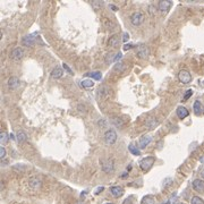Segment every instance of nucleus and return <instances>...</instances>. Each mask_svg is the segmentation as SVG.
Segmentation results:
<instances>
[{"instance_id": "f257e3e1", "label": "nucleus", "mask_w": 204, "mask_h": 204, "mask_svg": "<svg viewBox=\"0 0 204 204\" xmlns=\"http://www.w3.org/2000/svg\"><path fill=\"white\" fill-rule=\"evenodd\" d=\"M144 19H145V16H144V14L141 13V11H135V13H133V14L130 15V23H132L134 26L141 25V24L144 22Z\"/></svg>"}, {"instance_id": "f03ea898", "label": "nucleus", "mask_w": 204, "mask_h": 204, "mask_svg": "<svg viewBox=\"0 0 204 204\" xmlns=\"http://www.w3.org/2000/svg\"><path fill=\"white\" fill-rule=\"evenodd\" d=\"M154 161H155V158L154 157H146L143 160H141L140 162V167L143 171H147L151 169V167L154 165Z\"/></svg>"}, {"instance_id": "7ed1b4c3", "label": "nucleus", "mask_w": 204, "mask_h": 204, "mask_svg": "<svg viewBox=\"0 0 204 204\" xmlns=\"http://www.w3.org/2000/svg\"><path fill=\"white\" fill-rule=\"evenodd\" d=\"M117 141V133L114 129H109L104 133V142L108 145H112L115 144Z\"/></svg>"}, {"instance_id": "20e7f679", "label": "nucleus", "mask_w": 204, "mask_h": 204, "mask_svg": "<svg viewBox=\"0 0 204 204\" xmlns=\"http://www.w3.org/2000/svg\"><path fill=\"white\" fill-rule=\"evenodd\" d=\"M178 80H179V82L183 83V84H188V83L192 82V75L189 74L188 70L183 69V70H180L179 74H178Z\"/></svg>"}, {"instance_id": "39448f33", "label": "nucleus", "mask_w": 204, "mask_h": 204, "mask_svg": "<svg viewBox=\"0 0 204 204\" xmlns=\"http://www.w3.org/2000/svg\"><path fill=\"white\" fill-rule=\"evenodd\" d=\"M136 54H137V56L141 59H147L148 58V55H150V50H148V48L146 47L145 44H141V45L137 47Z\"/></svg>"}, {"instance_id": "423d86ee", "label": "nucleus", "mask_w": 204, "mask_h": 204, "mask_svg": "<svg viewBox=\"0 0 204 204\" xmlns=\"http://www.w3.org/2000/svg\"><path fill=\"white\" fill-rule=\"evenodd\" d=\"M111 94V90L107 85H101L98 88V98L99 99H107Z\"/></svg>"}, {"instance_id": "0eeeda50", "label": "nucleus", "mask_w": 204, "mask_h": 204, "mask_svg": "<svg viewBox=\"0 0 204 204\" xmlns=\"http://www.w3.org/2000/svg\"><path fill=\"white\" fill-rule=\"evenodd\" d=\"M101 167H102V170L106 173V174H110L114 171L115 169V166H114V162L112 160H102L101 162Z\"/></svg>"}, {"instance_id": "6e6552de", "label": "nucleus", "mask_w": 204, "mask_h": 204, "mask_svg": "<svg viewBox=\"0 0 204 204\" xmlns=\"http://www.w3.org/2000/svg\"><path fill=\"white\" fill-rule=\"evenodd\" d=\"M23 57H24V51L22 48H15L10 54V58L15 61H19Z\"/></svg>"}, {"instance_id": "1a4fd4ad", "label": "nucleus", "mask_w": 204, "mask_h": 204, "mask_svg": "<svg viewBox=\"0 0 204 204\" xmlns=\"http://www.w3.org/2000/svg\"><path fill=\"white\" fill-rule=\"evenodd\" d=\"M171 5H173L171 1H169V0H162V1H159V3H158V9H159L160 11H162V13H166V11H168V10L170 9Z\"/></svg>"}, {"instance_id": "9d476101", "label": "nucleus", "mask_w": 204, "mask_h": 204, "mask_svg": "<svg viewBox=\"0 0 204 204\" xmlns=\"http://www.w3.org/2000/svg\"><path fill=\"white\" fill-rule=\"evenodd\" d=\"M193 188H194V191H196L199 193H204V180L195 179L193 181Z\"/></svg>"}, {"instance_id": "9b49d317", "label": "nucleus", "mask_w": 204, "mask_h": 204, "mask_svg": "<svg viewBox=\"0 0 204 204\" xmlns=\"http://www.w3.org/2000/svg\"><path fill=\"white\" fill-rule=\"evenodd\" d=\"M41 179L37 177H32L29 179V185L33 188V189H39L41 187Z\"/></svg>"}, {"instance_id": "f8f14e48", "label": "nucleus", "mask_w": 204, "mask_h": 204, "mask_svg": "<svg viewBox=\"0 0 204 204\" xmlns=\"http://www.w3.org/2000/svg\"><path fill=\"white\" fill-rule=\"evenodd\" d=\"M176 112H177V116H178L179 119H185L186 117H188V115H189L188 110L185 107H178L177 110H176Z\"/></svg>"}, {"instance_id": "ddd939ff", "label": "nucleus", "mask_w": 204, "mask_h": 204, "mask_svg": "<svg viewBox=\"0 0 204 204\" xmlns=\"http://www.w3.org/2000/svg\"><path fill=\"white\" fill-rule=\"evenodd\" d=\"M120 42H121L120 37H119L118 35H114V36L110 37L108 44H109V47H111V48H118V47L120 45Z\"/></svg>"}, {"instance_id": "4468645a", "label": "nucleus", "mask_w": 204, "mask_h": 204, "mask_svg": "<svg viewBox=\"0 0 204 204\" xmlns=\"http://www.w3.org/2000/svg\"><path fill=\"white\" fill-rule=\"evenodd\" d=\"M8 88H11V90H15V88H18V85H19V80L17 78V77H15V76H13V77H10L9 80H8Z\"/></svg>"}, {"instance_id": "2eb2a0df", "label": "nucleus", "mask_w": 204, "mask_h": 204, "mask_svg": "<svg viewBox=\"0 0 204 204\" xmlns=\"http://www.w3.org/2000/svg\"><path fill=\"white\" fill-rule=\"evenodd\" d=\"M110 192H111V194H112L115 197H120V196L124 194V189H122V187H120V186H112V187L110 188Z\"/></svg>"}, {"instance_id": "dca6fc26", "label": "nucleus", "mask_w": 204, "mask_h": 204, "mask_svg": "<svg viewBox=\"0 0 204 204\" xmlns=\"http://www.w3.org/2000/svg\"><path fill=\"white\" fill-rule=\"evenodd\" d=\"M22 43L24 45H26V47H33L35 44V39L33 37V35H27V36L23 37Z\"/></svg>"}, {"instance_id": "f3484780", "label": "nucleus", "mask_w": 204, "mask_h": 204, "mask_svg": "<svg viewBox=\"0 0 204 204\" xmlns=\"http://www.w3.org/2000/svg\"><path fill=\"white\" fill-rule=\"evenodd\" d=\"M145 124L148 129H154V128L159 125V120H158L157 118H148V119L146 120Z\"/></svg>"}, {"instance_id": "a211bd4d", "label": "nucleus", "mask_w": 204, "mask_h": 204, "mask_svg": "<svg viewBox=\"0 0 204 204\" xmlns=\"http://www.w3.org/2000/svg\"><path fill=\"white\" fill-rule=\"evenodd\" d=\"M151 141H152V138H151L150 135H144V136H142L141 140H140V147H142V148H143V147H146V146L151 143Z\"/></svg>"}, {"instance_id": "6ab92c4d", "label": "nucleus", "mask_w": 204, "mask_h": 204, "mask_svg": "<svg viewBox=\"0 0 204 204\" xmlns=\"http://www.w3.org/2000/svg\"><path fill=\"white\" fill-rule=\"evenodd\" d=\"M103 25H104V27L107 29H109V31H114V29H116L117 25L111 21V19H108V18H103Z\"/></svg>"}, {"instance_id": "aec40b11", "label": "nucleus", "mask_w": 204, "mask_h": 204, "mask_svg": "<svg viewBox=\"0 0 204 204\" xmlns=\"http://www.w3.org/2000/svg\"><path fill=\"white\" fill-rule=\"evenodd\" d=\"M193 109H194V112H195L196 115H201V114H203V111H204L203 106H202V103H201L200 101H195V102H194Z\"/></svg>"}, {"instance_id": "412c9836", "label": "nucleus", "mask_w": 204, "mask_h": 204, "mask_svg": "<svg viewBox=\"0 0 204 204\" xmlns=\"http://www.w3.org/2000/svg\"><path fill=\"white\" fill-rule=\"evenodd\" d=\"M62 74H64V72H62V69L60 68V67H56L52 72H51V77L52 78H60L61 76H62Z\"/></svg>"}, {"instance_id": "4be33fe9", "label": "nucleus", "mask_w": 204, "mask_h": 204, "mask_svg": "<svg viewBox=\"0 0 204 204\" xmlns=\"http://www.w3.org/2000/svg\"><path fill=\"white\" fill-rule=\"evenodd\" d=\"M86 76H90L91 78L95 80V81H100L102 78V74L100 72H91V73H86Z\"/></svg>"}, {"instance_id": "5701e85b", "label": "nucleus", "mask_w": 204, "mask_h": 204, "mask_svg": "<svg viewBox=\"0 0 204 204\" xmlns=\"http://www.w3.org/2000/svg\"><path fill=\"white\" fill-rule=\"evenodd\" d=\"M81 86L84 88H91L94 86V82L92 80H83L81 82Z\"/></svg>"}, {"instance_id": "b1692460", "label": "nucleus", "mask_w": 204, "mask_h": 204, "mask_svg": "<svg viewBox=\"0 0 204 204\" xmlns=\"http://www.w3.org/2000/svg\"><path fill=\"white\" fill-rule=\"evenodd\" d=\"M16 137H17V142H18V143H24V142L27 140V135H26V133H24V132H18Z\"/></svg>"}, {"instance_id": "393cba45", "label": "nucleus", "mask_w": 204, "mask_h": 204, "mask_svg": "<svg viewBox=\"0 0 204 204\" xmlns=\"http://www.w3.org/2000/svg\"><path fill=\"white\" fill-rule=\"evenodd\" d=\"M125 68H126V66H125L124 62H117L115 65V67H114V70L117 72V73H122L125 70Z\"/></svg>"}, {"instance_id": "a878e982", "label": "nucleus", "mask_w": 204, "mask_h": 204, "mask_svg": "<svg viewBox=\"0 0 204 204\" xmlns=\"http://www.w3.org/2000/svg\"><path fill=\"white\" fill-rule=\"evenodd\" d=\"M116 55L117 54H109V55H107V56H106V62H107L108 65L115 62V61H116Z\"/></svg>"}, {"instance_id": "bb28decb", "label": "nucleus", "mask_w": 204, "mask_h": 204, "mask_svg": "<svg viewBox=\"0 0 204 204\" xmlns=\"http://www.w3.org/2000/svg\"><path fill=\"white\" fill-rule=\"evenodd\" d=\"M128 150H129V152H130L132 154H134V155H141V151H140L136 146L133 145V144H130V145L128 146Z\"/></svg>"}, {"instance_id": "cd10ccee", "label": "nucleus", "mask_w": 204, "mask_h": 204, "mask_svg": "<svg viewBox=\"0 0 204 204\" xmlns=\"http://www.w3.org/2000/svg\"><path fill=\"white\" fill-rule=\"evenodd\" d=\"M142 204H154V199L151 195H147L142 200Z\"/></svg>"}, {"instance_id": "c85d7f7f", "label": "nucleus", "mask_w": 204, "mask_h": 204, "mask_svg": "<svg viewBox=\"0 0 204 204\" xmlns=\"http://www.w3.org/2000/svg\"><path fill=\"white\" fill-rule=\"evenodd\" d=\"M191 204H204V201L199 196H193L191 200Z\"/></svg>"}, {"instance_id": "c756f323", "label": "nucleus", "mask_w": 204, "mask_h": 204, "mask_svg": "<svg viewBox=\"0 0 204 204\" xmlns=\"http://www.w3.org/2000/svg\"><path fill=\"white\" fill-rule=\"evenodd\" d=\"M8 138H9V136H8V134H7L6 132H2V133L0 134V141H1L2 144H6L7 141H8Z\"/></svg>"}, {"instance_id": "7c9ffc66", "label": "nucleus", "mask_w": 204, "mask_h": 204, "mask_svg": "<svg viewBox=\"0 0 204 204\" xmlns=\"http://www.w3.org/2000/svg\"><path fill=\"white\" fill-rule=\"evenodd\" d=\"M112 122L116 125L117 127H119V128L124 127V121H122L120 118H114V119H112Z\"/></svg>"}, {"instance_id": "2f4dec72", "label": "nucleus", "mask_w": 204, "mask_h": 204, "mask_svg": "<svg viewBox=\"0 0 204 204\" xmlns=\"http://www.w3.org/2000/svg\"><path fill=\"white\" fill-rule=\"evenodd\" d=\"M102 5H103L102 1H92V7H93L95 10H98L100 7H102Z\"/></svg>"}, {"instance_id": "473e14b6", "label": "nucleus", "mask_w": 204, "mask_h": 204, "mask_svg": "<svg viewBox=\"0 0 204 204\" xmlns=\"http://www.w3.org/2000/svg\"><path fill=\"white\" fill-rule=\"evenodd\" d=\"M192 95H193V90H188V91H186V94L184 95L183 100H184V101H187Z\"/></svg>"}, {"instance_id": "72a5a7b5", "label": "nucleus", "mask_w": 204, "mask_h": 204, "mask_svg": "<svg viewBox=\"0 0 204 204\" xmlns=\"http://www.w3.org/2000/svg\"><path fill=\"white\" fill-rule=\"evenodd\" d=\"M155 11H157L155 7H154L153 5H150V6H148V14H150L151 16H154V15H155Z\"/></svg>"}, {"instance_id": "f704fd0d", "label": "nucleus", "mask_w": 204, "mask_h": 204, "mask_svg": "<svg viewBox=\"0 0 204 204\" xmlns=\"http://www.w3.org/2000/svg\"><path fill=\"white\" fill-rule=\"evenodd\" d=\"M98 125H99L101 128H106V127H107V121H106V119H101V120H99Z\"/></svg>"}, {"instance_id": "c9c22d12", "label": "nucleus", "mask_w": 204, "mask_h": 204, "mask_svg": "<svg viewBox=\"0 0 204 204\" xmlns=\"http://www.w3.org/2000/svg\"><path fill=\"white\" fill-rule=\"evenodd\" d=\"M77 109L80 110V112H83V114L86 112V108H85L84 104H78V106H77Z\"/></svg>"}, {"instance_id": "e433bc0d", "label": "nucleus", "mask_w": 204, "mask_h": 204, "mask_svg": "<svg viewBox=\"0 0 204 204\" xmlns=\"http://www.w3.org/2000/svg\"><path fill=\"white\" fill-rule=\"evenodd\" d=\"M5 157H6V148H5L3 146H1V147H0V158H1V159H5Z\"/></svg>"}, {"instance_id": "4c0bfd02", "label": "nucleus", "mask_w": 204, "mask_h": 204, "mask_svg": "<svg viewBox=\"0 0 204 204\" xmlns=\"http://www.w3.org/2000/svg\"><path fill=\"white\" fill-rule=\"evenodd\" d=\"M62 67H64V69H65V70H67L69 74H73V70L68 67V65H67V64H62Z\"/></svg>"}, {"instance_id": "58836bf2", "label": "nucleus", "mask_w": 204, "mask_h": 204, "mask_svg": "<svg viewBox=\"0 0 204 204\" xmlns=\"http://www.w3.org/2000/svg\"><path fill=\"white\" fill-rule=\"evenodd\" d=\"M128 39H129L128 33H124V35H122V41H127Z\"/></svg>"}, {"instance_id": "ea45409f", "label": "nucleus", "mask_w": 204, "mask_h": 204, "mask_svg": "<svg viewBox=\"0 0 204 204\" xmlns=\"http://www.w3.org/2000/svg\"><path fill=\"white\" fill-rule=\"evenodd\" d=\"M133 47V44H126L125 47H124V50H128V49H130Z\"/></svg>"}, {"instance_id": "a19ab883", "label": "nucleus", "mask_w": 204, "mask_h": 204, "mask_svg": "<svg viewBox=\"0 0 204 204\" xmlns=\"http://www.w3.org/2000/svg\"><path fill=\"white\" fill-rule=\"evenodd\" d=\"M122 204H133V203H132L130 199H127V200H125V201H124V203Z\"/></svg>"}, {"instance_id": "79ce46f5", "label": "nucleus", "mask_w": 204, "mask_h": 204, "mask_svg": "<svg viewBox=\"0 0 204 204\" xmlns=\"http://www.w3.org/2000/svg\"><path fill=\"white\" fill-rule=\"evenodd\" d=\"M200 174H201V176H202V177L204 178V167H202V168H201V170H200Z\"/></svg>"}, {"instance_id": "37998d69", "label": "nucleus", "mask_w": 204, "mask_h": 204, "mask_svg": "<svg viewBox=\"0 0 204 204\" xmlns=\"http://www.w3.org/2000/svg\"><path fill=\"white\" fill-rule=\"evenodd\" d=\"M100 191H103V187H99V188H98V191L95 192V194H99V193H100Z\"/></svg>"}, {"instance_id": "c03bdc74", "label": "nucleus", "mask_w": 204, "mask_h": 204, "mask_svg": "<svg viewBox=\"0 0 204 204\" xmlns=\"http://www.w3.org/2000/svg\"><path fill=\"white\" fill-rule=\"evenodd\" d=\"M9 138H11V140H14L15 137H14V135H13V134H10V135H9Z\"/></svg>"}, {"instance_id": "a18cd8bd", "label": "nucleus", "mask_w": 204, "mask_h": 204, "mask_svg": "<svg viewBox=\"0 0 204 204\" xmlns=\"http://www.w3.org/2000/svg\"><path fill=\"white\" fill-rule=\"evenodd\" d=\"M110 7H111V8H112V9H114V10H116L117 8L116 7H115V6H114V5H111V6H110Z\"/></svg>"}, {"instance_id": "49530a36", "label": "nucleus", "mask_w": 204, "mask_h": 204, "mask_svg": "<svg viewBox=\"0 0 204 204\" xmlns=\"http://www.w3.org/2000/svg\"><path fill=\"white\" fill-rule=\"evenodd\" d=\"M76 204H85V203H84V202H82V201H80V202H77Z\"/></svg>"}, {"instance_id": "de8ad7c7", "label": "nucleus", "mask_w": 204, "mask_h": 204, "mask_svg": "<svg viewBox=\"0 0 204 204\" xmlns=\"http://www.w3.org/2000/svg\"><path fill=\"white\" fill-rule=\"evenodd\" d=\"M163 204H165V203H163ZM166 204H170V202H169V201H168V202H167V203H166Z\"/></svg>"}, {"instance_id": "09e8293b", "label": "nucleus", "mask_w": 204, "mask_h": 204, "mask_svg": "<svg viewBox=\"0 0 204 204\" xmlns=\"http://www.w3.org/2000/svg\"><path fill=\"white\" fill-rule=\"evenodd\" d=\"M176 204H184V203H180V202H178V203H176Z\"/></svg>"}, {"instance_id": "8fccbe9b", "label": "nucleus", "mask_w": 204, "mask_h": 204, "mask_svg": "<svg viewBox=\"0 0 204 204\" xmlns=\"http://www.w3.org/2000/svg\"><path fill=\"white\" fill-rule=\"evenodd\" d=\"M106 204H115V203H106Z\"/></svg>"}, {"instance_id": "3c124183", "label": "nucleus", "mask_w": 204, "mask_h": 204, "mask_svg": "<svg viewBox=\"0 0 204 204\" xmlns=\"http://www.w3.org/2000/svg\"><path fill=\"white\" fill-rule=\"evenodd\" d=\"M203 85H204V82H203Z\"/></svg>"}]
</instances>
